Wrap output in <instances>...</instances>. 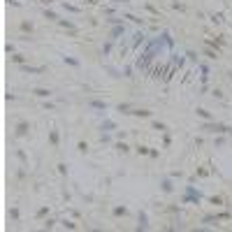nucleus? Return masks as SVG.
Here are the masks:
<instances>
[{"label": "nucleus", "instance_id": "obj_1", "mask_svg": "<svg viewBox=\"0 0 232 232\" xmlns=\"http://www.w3.org/2000/svg\"><path fill=\"white\" fill-rule=\"evenodd\" d=\"M33 93H35V95H40V98H46V95H51V91H46V88H35Z\"/></svg>", "mask_w": 232, "mask_h": 232}, {"label": "nucleus", "instance_id": "obj_2", "mask_svg": "<svg viewBox=\"0 0 232 232\" xmlns=\"http://www.w3.org/2000/svg\"><path fill=\"white\" fill-rule=\"evenodd\" d=\"M26 130H28V123H19V128H16V135H26Z\"/></svg>", "mask_w": 232, "mask_h": 232}]
</instances>
